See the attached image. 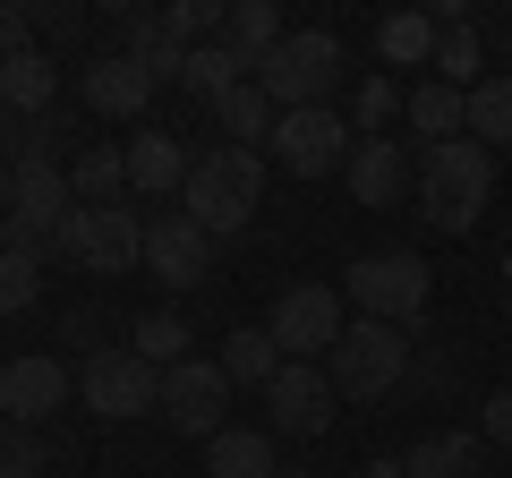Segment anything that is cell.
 Instances as JSON below:
<instances>
[{
	"mask_svg": "<svg viewBox=\"0 0 512 478\" xmlns=\"http://www.w3.org/2000/svg\"><path fill=\"white\" fill-rule=\"evenodd\" d=\"M419 214L427 231H470L495 197V154L478 137H444V146H419Z\"/></svg>",
	"mask_w": 512,
	"mask_h": 478,
	"instance_id": "obj_1",
	"label": "cell"
},
{
	"mask_svg": "<svg viewBox=\"0 0 512 478\" xmlns=\"http://www.w3.org/2000/svg\"><path fill=\"white\" fill-rule=\"evenodd\" d=\"M256 197H265V163H256V146H214V154H197V171H188L180 214L197 222L205 239H231V231H248Z\"/></svg>",
	"mask_w": 512,
	"mask_h": 478,
	"instance_id": "obj_2",
	"label": "cell"
},
{
	"mask_svg": "<svg viewBox=\"0 0 512 478\" xmlns=\"http://www.w3.org/2000/svg\"><path fill=\"white\" fill-rule=\"evenodd\" d=\"M256 86L274 94V111H316L333 86H342V35H325V26L282 35L274 52L256 60Z\"/></svg>",
	"mask_w": 512,
	"mask_h": 478,
	"instance_id": "obj_3",
	"label": "cell"
},
{
	"mask_svg": "<svg viewBox=\"0 0 512 478\" xmlns=\"http://www.w3.org/2000/svg\"><path fill=\"white\" fill-rule=\"evenodd\" d=\"M325 376H333L342 402H376V393H393L410 376V333L359 316V325H342V342L325 350Z\"/></svg>",
	"mask_w": 512,
	"mask_h": 478,
	"instance_id": "obj_4",
	"label": "cell"
},
{
	"mask_svg": "<svg viewBox=\"0 0 512 478\" xmlns=\"http://www.w3.org/2000/svg\"><path fill=\"white\" fill-rule=\"evenodd\" d=\"M427 257H410V248H376V257H359L342 274V299L359 316H376V325H410V316L427 308Z\"/></svg>",
	"mask_w": 512,
	"mask_h": 478,
	"instance_id": "obj_5",
	"label": "cell"
},
{
	"mask_svg": "<svg viewBox=\"0 0 512 478\" xmlns=\"http://www.w3.org/2000/svg\"><path fill=\"white\" fill-rule=\"evenodd\" d=\"M77 222V188L60 163H18V197H9V248L60 257V231Z\"/></svg>",
	"mask_w": 512,
	"mask_h": 478,
	"instance_id": "obj_6",
	"label": "cell"
},
{
	"mask_svg": "<svg viewBox=\"0 0 512 478\" xmlns=\"http://www.w3.org/2000/svg\"><path fill=\"white\" fill-rule=\"evenodd\" d=\"M77 393H86L94 419H146V410H163V368H146L128 342H111V350H86Z\"/></svg>",
	"mask_w": 512,
	"mask_h": 478,
	"instance_id": "obj_7",
	"label": "cell"
},
{
	"mask_svg": "<svg viewBox=\"0 0 512 478\" xmlns=\"http://www.w3.org/2000/svg\"><path fill=\"white\" fill-rule=\"evenodd\" d=\"M60 257L86 274H128V265H146V214L137 205H77V222L60 231Z\"/></svg>",
	"mask_w": 512,
	"mask_h": 478,
	"instance_id": "obj_8",
	"label": "cell"
},
{
	"mask_svg": "<svg viewBox=\"0 0 512 478\" xmlns=\"http://www.w3.org/2000/svg\"><path fill=\"white\" fill-rule=\"evenodd\" d=\"M265 146H274L282 171H299V180H325V171H350V120H342L333 103H316V111H282Z\"/></svg>",
	"mask_w": 512,
	"mask_h": 478,
	"instance_id": "obj_9",
	"label": "cell"
},
{
	"mask_svg": "<svg viewBox=\"0 0 512 478\" xmlns=\"http://www.w3.org/2000/svg\"><path fill=\"white\" fill-rule=\"evenodd\" d=\"M342 291H325V282H291V291L274 299V316H265V333H274L282 359H325L333 342H342Z\"/></svg>",
	"mask_w": 512,
	"mask_h": 478,
	"instance_id": "obj_10",
	"label": "cell"
},
{
	"mask_svg": "<svg viewBox=\"0 0 512 478\" xmlns=\"http://www.w3.org/2000/svg\"><path fill=\"white\" fill-rule=\"evenodd\" d=\"M231 393H239V385L222 376V359H180V368L163 376V419L180 427V436H205V444H214L222 427H231V419H222Z\"/></svg>",
	"mask_w": 512,
	"mask_h": 478,
	"instance_id": "obj_11",
	"label": "cell"
},
{
	"mask_svg": "<svg viewBox=\"0 0 512 478\" xmlns=\"http://www.w3.org/2000/svg\"><path fill=\"white\" fill-rule=\"evenodd\" d=\"M333 402H342V393H333V376L316 368V359H282V376L265 385V419H274V436H299V444L333 427Z\"/></svg>",
	"mask_w": 512,
	"mask_h": 478,
	"instance_id": "obj_12",
	"label": "cell"
},
{
	"mask_svg": "<svg viewBox=\"0 0 512 478\" xmlns=\"http://www.w3.org/2000/svg\"><path fill=\"white\" fill-rule=\"evenodd\" d=\"M146 274L163 282V291H197V282L214 274V239L188 214H146Z\"/></svg>",
	"mask_w": 512,
	"mask_h": 478,
	"instance_id": "obj_13",
	"label": "cell"
},
{
	"mask_svg": "<svg viewBox=\"0 0 512 478\" xmlns=\"http://www.w3.org/2000/svg\"><path fill=\"white\" fill-rule=\"evenodd\" d=\"M342 180H350V205H367V214H376V205H402L410 188H419V154H410L402 137H359Z\"/></svg>",
	"mask_w": 512,
	"mask_h": 478,
	"instance_id": "obj_14",
	"label": "cell"
},
{
	"mask_svg": "<svg viewBox=\"0 0 512 478\" xmlns=\"http://www.w3.org/2000/svg\"><path fill=\"white\" fill-rule=\"evenodd\" d=\"M69 385L77 376L60 368V359H9V368H0V419H18V427H35V419H52L60 402H69Z\"/></svg>",
	"mask_w": 512,
	"mask_h": 478,
	"instance_id": "obj_15",
	"label": "cell"
},
{
	"mask_svg": "<svg viewBox=\"0 0 512 478\" xmlns=\"http://www.w3.org/2000/svg\"><path fill=\"white\" fill-rule=\"evenodd\" d=\"M120 154H128V197H180L188 171H197V154H188L171 129H137Z\"/></svg>",
	"mask_w": 512,
	"mask_h": 478,
	"instance_id": "obj_16",
	"label": "cell"
},
{
	"mask_svg": "<svg viewBox=\"0 0 512 478\" xmlns=\"http://www.w3.org/2000/svg\"><path fill=\"white\" fill-rule=\"evenodd\" d=\"M146 103H154V77L137 69L128 52H103V60H86V111H103V120H137Z\"/></svg>",
	"mask_w": 512,
	"mask_h": 478,
	"instance_id": "obj_17",
	"label": "cell"
},
{
	"mask_svg": "<svg viewBox=\"0 0 512 478\" xmlns=\"http://www.w3.org/2000/svg\"><path fill=\"white\" fill-rule=\"evenodd\" d=\"M478 461H487V436H478V427H427L402 453V470L410 478H487Z\"/></svg>",
	"mask_w": 512,
	"mask_h": 478,
	"instance_id": "obj_18",
	"label": "cell"
},
{
	"mask_svg": "<svg viewBox=\"0 0 512 478\" xmlns=\"http://www.w3.org/2000/svg\"><path fill=\"white\" fill-rule=\"evenodd\" d=\"M0 103H9V120H18V111L43 120V111L60 103V69L43 52H9V60H0Z\"/></svg>",
	"mask_w": 512,
	"mask_h": 478,
	"instance_id": "obj_19",
	"label": "cell"
},
{
	"mask_svg": "<svg viewBox=\"0 0 512 478\" xmlns=\"http://www.w3.org/2000/svg\"><path fill=\"white\" fill-rule=\"evenodd\" d=\"M402 111H410V129H419L427 146H444V137H470V94L436 86V77H419V86L402 94Z\"/></svg>",
	"mask_w": 512,
	"mask_h": 478,
	"instance_id": "obj_20",
	"label": "cell"
},
{
	"mask_svg": "<svg viewBox=\"0 0 512 478\" xmlns=\"http://www.w3.org/2000/svg\"><path fill=\"white\" fill-rule=\"evenodd\" d=\"M205 478H274V427H222L205 444Z\"/></svg>",
	"mask_w": 512,
	"mask_h": 478,
	"instance_id": "obj_21",
	"label": "cell"
},
{
	"mask_svg": "<svg viewBox=\"0 0 512 478\" xmlns=\"http://www.w3.org/2000/svg\"><path fill=\"white\" fill-rule=\"evenodd\" d=\"M282 35H291V26H282V9H274V0H231V9H222V43H231V52L248 60V69H256L265 52H274Z\"/></svg>",
	"mask_w": 512,
	"mask_h": 478,
	"instance_id": "obj_22",
	"label": "cell"
},
{
	"mask_svg": "<svg viewBox=\"0 0 512 478\" xmlns=\"http://www.w3.org/2000/svg\"><path fill=\"white\" fill-rule=\"evenodd\" d=\"M436 43H444V26L427 18V9H393V18L376 26V52L393 60V69H419V60L436 69Z\"/></svg>",
	"mask_w": 512,
	"mask_h": 478,
	"instance_id": "obj_23",
	"label": "cell"
},
{
	"mask_svg": "<svg viewBox=\"0 0 512 478\" xmlns=\"http://www.w3.org/2000/svg\"><path fill=\"white\" fill-rule=\"evenodd\" d=\"M69 188H77V205H128V154L120 146H77Z\"/></svg>",
	"mask_w": 512,
	"mask_h": 478,
	"instance_id": "obj_24",
	"label": "cell"
},
{
	"mask_svg": "<svg viewBox=\"0 0 512 478\" xmlns=\"http://www.w3.org/2000/svg\"><path fill=\"white\" fill-rule=\"evenodd\" d=\"M222 376H231V385H274L282 376V350H274V333L265 325H239V333H222Z\"/></svg>",
	"mask_w": 512,
	"mask_h": 478,
	"instance_id": "obj_25",
	"label": "cell"
},
{
	"mask_svg": "<svg viewBox=\"0 0 512 478\" xmlns=\"http://www.w3.org/2000/svg\"><path fill=\"white\" fill-rule=\"evenodd\" d=\"M248 77H256V69L231 52V43H197V52H188V69H180V86H188V94H205V103H222V94L248 86Z\"/></svg>",
	"mask_w": 512,
	"mask_h": 478,
	"instance_id": "obj_26",
	"label": "cell"
},
{
	"mask_svg": "<svg viewBox=\"0 0 512 478\" xmlns=\"http://www.w3.org/2000/svg\"><path fill=\"white\" fill-rule=\"evenodd\" d=\"M214 120H222V137H231V146H248V137H274V120H282V111H274V94H265V86L248 77V86H231V94L214 103Z\"/></svg>",
	"mask_w": 512,
	"mask_h": 478,
	"instance_id": "obj_27",
	"label": "cell"
},
{
	"mask_svg": "<svg viewBox=\"0 0 512 478\" xmlns=\"http://www.w3.org/2000/svg\"><path fill=\"white\" fill-rule=\"evenodd\" d=\"M188 342H197V333H188V316H180V308H163V316H137V333H128V350H137L146 368H163V376L188 359Z\"/></svg>",
	"mask_w": 512,
	"mask_h": 478,
	"instance_id": "obj_28",
	"label": "cell"
},
{
	"mask_svg": "<svg viewBox=\"0 0 512 478\" xmlns=\"http://www.w3.org/2000/svg\"><path fill=\"white\" fill-rule=\"evenodd\" d=\"M470 137H478V146H512V69L504 77H478V86H470Z\"/></svg>",
	"mask_w": 512,
	"mask_h": 478,
	"instance_id": "obj_29",
	"label": "cell"
},
{
	"mask_svg": "<svg viewBox=\"0 0 512 478\" xmlns=\"http://www.w3.org/2000/svg\"><path fill=\"white\" fill-rule=\"evenodd\" d=\"M478 77H487V43H478V26H444V43H436V86L470 94Z\"/></svg>",
	"mask_w": 512,
	"mask_h": 478,
	"instance_id": "obj_30",
	"label": "cell"
},
{
	"mask_svg": "<svg viewBox=\"0 0 512 478\" xmlns=\"http://www.w3.org/2000/svg\"><path fill=\"white\" fill-rule=\"evenodd\" d=\"M35 299H43V257L0 239V316H26Z\"/></svg>",
	"mask_w": 512,
	"mask_h": 478,
	"instance_id": "obj_31",
	"label": "cell"
},
{
	"mask_svg": "<svg viewBox=\"0 0 512 478\" xmlns=\"http://www.w3.org/2000/svg\"><path fill=\"white\" fill-rule=\"evenodd\" d=\"M163 18V35L180 43V52H197V43H222V9L214 0H171V9H154Z\"/></svg>",
	"mask_w": 512,
	"mask_h": 478,
	"instance_id": "obj_32",
	"label": "cell"
},
{
	"mask_svg": "<svg viewBox=\"0 0 512 478\" xmlns=\"http://www.w3.org/2000/svg\"><path fill=\"white\" fill-rule=\"evenodd\" d=\"M18 163H60V171L77 163V146H69V120H60V111H43L35 129H26V146H18Z\"/></svg>",
	"mask_w": 512,
	"mask_h": 478,
	"instance_id": "obj_33",
	"label": "cell"
},
{
	"mask_svg": "<svg viewBox=\"0 0 512 478\" xmlns=\"http://www.w3.org/2000/svg\"><path fill=\"white\" fill-rule=\"evenodd\" d=\"M402 111V86L393 77H359V103H350V120H359V137H376L384 120Z\"/></svg>",
	"mask_w": 512,
	"mask_h": 478,
	"instance_id": "obj_34",
	"label": "cell"
},
{
	"mask_svg": "<svg viewBox=\"0 0 512 478\" xmlns=\"http://www.w3.org/2000/svg\"><path fill=\"white\" fill-rule=\"evenodd\" d=\"M35 9H26V0H18V9H0V60H9V52H35Z\"/></svg>",
	"mask_w": 512,
	"mask_h": 478,
	"instance_id": "obj_35",
	"label": "cell"
},
{
	"mask_svg": "<svg viewBox=\"0 0 512 478\" xmlns=\"http://www.w3.org/2000/svg\"><path fill=\"white\" fill-rule=\"evenodd\" d=\"M43 461H52V453H43L35 436H18L9 453H0V478H43Z\"/></svg>",
	"mask_w": 512,
	"mask_h": 478,
	"instance_id": "obj_36",
	"label": "cell"
},
{
	"mask_svg": "<svg viewBox=\"0 0 512 478\" xmlns=\"http://www.w3.org/2000/svg\"><path fill=\"white\" fill-rule=\"evenodd\" d=\"M478 436H487V444H512V393L478 402Z\"/></svg>",
	"mask_w": 512,
	"mask_h": 478,
	"instance_id": "obj_37",
	"label": "cell"
},
{
	"mask_svg": "<svg viewBox=\"0 0 512 478\" xmlns=\"http://www.w3.org/2000/svg\"><path fill=\"white\" fill-rule=\"evenodd\" d=\"M60 342H77V350L94 342V350H111V342H103V308H77L69 325H60Z\"/></svg>",
	"mask_w": 512,
	"mask_h": 478,
	"instance_id": "obj_38",
	"label": "cell"
},
{
	"mask_svg": "<svg viewBox=\"0 0 512 478\" xmlns=\"http://www.w3.org/2000/svg\"><path fill=\"white\" fill-rule=\"evenodd\" d=\"M9 197H18V163H0V231H9Z\"/></svg>",
	"mask_w": 512,
	"mask_h": 478,
	"instance_id": "obj_39",
	"label": "cell"
},
{
	"mask_svg": "<svg viewBox=\"0 0 512 478\" xmlns=\"http://www.w3.org/2000/svg\"><path fill=\"white\" fill-rule=\"evenodd\" d=\"M359 478H410V470H402V453H384V461H367Z\"/></svg>",
	"mask_w": 512,
	"mask_h": 478,
	"instance_id": "obj_40",
	"label": "cell"
},
{
	"mask_svg": "<svg viewBox=\"0 0 512 478\" xmlns=\"http://www.w3.org/2000/svg\"><path fill=\"white\" fill-rule=\"evenodd\" d=\"M504 282H512V239H504Z\"/></svg>",
	"mask_w": 512,
	"mask_h": 478,
	"instance_id": "obj_41",
	"label": "cell"
},
{
	"mask_svg": "<svg viewBox=\"0 0 512 478\" xmlns=\"http://www.w3.org/2000/svg\"><path fill=\"white\" fill-rule=\"evenodd\" d=\"M0 137H9V103H0Z\"/></svg>",
	"mask_w": 512,
	"mask_h": 478,
	"instance_id": "obj_42",
	"label": "cell"
},
{
	"mask_svg": "<svg viewBox=\"0 0 512 478\" xmlns=\"http://www.w3.org/2000/svg\"><path fill=\"white\" fill-rule=\"evenodd\" d=\"M0 453H9V419H0Z\"/></svg>",
	"mask_w": 512,
	"mask_h": 478,
	"instance_id": "obj_43",
	"label": "cell"
},
{
	"mask_svg": "<svg viewBox=\"0 0 512 478\" xmlns=\"http://www.w3.org/2000/svg\"><path fill=\"white\" fill-rule=\"evenodd\" d=\"M274 478H308V470H274Z\"/></svg>",
	"mask_w": 512,
	"mask_h": 478,
	"instance_id": "obj_44",
	"label": "cell"
},
{
	"mask_svg": "<svg viewBox=\"0 0 512 478\" xmlns=\"http://www.w3.org/2000/svg\"><path fill=\"white\" fill-rule=\"evenodd\" d=\"M504 52H512V26H504Z\"/></svg>",
	"mask_w": 512,
	"mask_h": 478,
	"instance_id": "obj_45",
	"label": "cell"
},
{
	"mask_svg": "<svg viewBox=\"0 0 512 478\" xmlns=\"http://www.w3.org/2000/svg\"><path fill=\"white\" fill-rule=\"evenodd\" d=\"M504 333H512V316H504Z\"/></svg>",
	"mask_w": 512,
	"mask_h": 478,
	"instance_id": "obj_46",
	"label": "cell"
}]
</instances>
